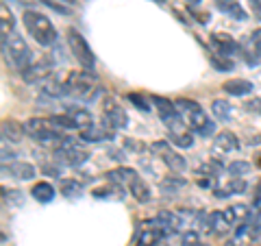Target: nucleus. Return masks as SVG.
Returning <instances> with one entry per match:
<instances>
[{
  "label": "nucleus",
  "instance_id": "412c9836",
  "mask_svg": "<svg viewBox=\"0 0 261 246\" xmlns=\"http://www.w3.org/2000/svg\"><path fill=\"white\" fill-rule=\"evenodd\" d=\"M65 113L72 118V122L76 125V129H87V127H92L94 125V118H92V113H89L87 109H81V107H65Z\"/></svg>",
  "mask_w": 261,
  "mask_h": 246
},
{
  "label": "nucleus",
  "instance_id": "ea45409f",
  "mask_svg": "<svg viewBox=\"0 0 261 246\" xmlns=\"http://www.w3.org/2000/svg\"><path fill=\"white\" fill-rule=\"evenodd\" d=\"M244 109L248 113H261V96H255V98H250V101H246L244 103Z\"/></svg>",
  "mask_w": 261,
  "mask_h": 246
},
{
  "label": "nucleus",
  "instance_id": "9d476101",
  "mask_svg": "<svg viewBox=\"0 0 261 246\" xmlns=\"http://www.w3.org/2000/svg\"><path fill=\"white\" fill-rule=\"evenodd\" d=\"M3 175H9L13 179H20V181H31L33 177L37 175V170L33 163H27V161H11L9 166L3 163Z\"/></svg>",
  "mask_w": 261,
  "mask_h": 246
},
{
  "label": "nucleus",
  "instance_id": "f3484780",
  "mask_svg": "<svg viewBox=\"0 0 261 246\" xmlns=\"http://www.w3.org/2000/svg\"><path fill=\"white\" fill-rule=\"evenodd\" d=\"M216 149L224 151V153H235L240 149V139L233 131H220L216 135Z\"/></svg>",
  "mask_w": 261,
  "mask_h": 246
},
{
  "label": "nucleus",
  "instance_id": "f704fd0d",
  "mask_svg": "<svg viewBox=\"0 0 261 246\" xmlns=\"http://www.w3.org/2000/svg\"><path fill=\"white\" fill-rule=\"evenodd\" d=\"M39 3L46 5V7H50V9L57 11V13H63V15H70L72 13V7L63 5V3H55V0H39Z\"/></svg>",
  "mask_w": 261,
  "mask_h": 246
},
{
  "label": "nucleus",
  "instance_id": "f03ea898",
  "mask_svg": "<svg viewBox=\"0 0 261 246\" xmlns=\"http://www.w3.org/2000/svg\"><path fill=\"white\" fill-rule=\"evenodd\" d=\"M22 20H24V27H27V31L31 33L33 39H35L37 44L53 46L57 42V29L53 27V22L48 20L44 13L29 9V11H24Z\"/></svg>",
  "mask_w": 261,
  "mask_h": 246
},
{
  "label": "nucleus",
  "instance_id": "bb28decb",
  "mask_svg": "<svg viewBox=\"0 0 261 246\" xmlns=\"http://www.w3.org/2000/svg\"><path fill=\"white\" fill-rule=\"evenodd\" d=\"M13 27H15L13 13L7 9V5L3 3V5H0V31H3V37L11 35V33H13Z\"/></svg>",
  "mask_w": 261,
  "mask_h": 246
},
{
  "label": "nucleus",
  "instance_id": "ddd939ff",
  "mask_svg": "<svg viewBox=\"0 0 261 246\" xmlns=\"http://www.w3.org/2000/svg\"><path fill=\"white\" fill-rule=\"evenodd\" d=\"M0 133H3V144L11 142V144H20L24 135H27V131H24V125L15 120H5L3 127H0Z\"/></svg>",
  "mask_w": 261,
  "mask_h": 246
},
{
  "label": "nucleus",
  "instance_id": "603ef678",
  "mask_svg": "<svg viewBox=\"0 0 261 246\" xmlns=\"http://www.w3.org/2000/svg\"><path fill=\"white\" fill-rule=\"evenodd\" d=\"M187 3H190V5H200L202 0H187Z\"/></svg>",
  "mask_w": 261,
  "mask_h": 246
},
{
  "label": "nucleus",
  "instance_id": "20e7f679",
  "mask_svg": "<svg viewBox=\"0 0 261 246\" xmlns=\"http://www.w3.org/2000/svg\"><path fill=\"white\" fill-rule=\"evenodd\" d=\"M55 157L61 163H65V166L76 168V166H83V163L89 159V151L83 149L74 137L65 135L61 142H57V146H55Z\"/></svg>",
  "mask_w": 261,
  "mask_h": 246
},
{
  "label": "nucleus",
  "instance_id": "39448f33",
  "mask_svg": "<svg viewBox=\"0 0 261 246\" xmlns=\"http://www.w3.org/2000/svg\"><path fill=\"white\" fill-rule=\"evenodd\" d=\"M68 46H70V51H72V55H74V59L83 65V70H92L94 72V68H96V55L92 53V48H89V44H87V39L81 35L79 33V29H68Z\"/></svg>",
  "mask_w": 261,
  "mask_h": 246
},
{
  "label": "nucleus",
  "instance_id": "a18cd8bd",
  "mask_svg": "<svg viewBox=\"0 0 261 246\" xmlns=\"http://www.w3.org/2000/svg\"><path fill=\"white\" fill-rule=\"evenodd\" d=\"M248 5H250L252 13L257 15V20H261V0H248Z\"/></svg>",
  "mask_w": 261,
  "mask_h": 246
},
{
  "label": "nucleus",
  "instance_id": "7ed1b4c3",
  "mask_svg": "<svg viewBox=\"0 0 261 246\" xmlns=\"http://www.w3.org/2000/svg\"><path fill=\"white\" fill-rule=\"evenodd\" d=\"M3 53L13 68H18L20 72L24 68H29L33 61V53H31L29 44L24 42V37L18 35V33H11V35L3 37Z\"/></svg>",
  "mask_w": 261,
  "mask_h": 246
},
{
  "label": "nucleus",
  "instance_id": "5701e85b",
  "mask_svg": "<svg viewBox=\"0 0 261 246\" xmlns=\"http://www.w3.org/2000/svg\"><path fill=\"white\" fill-rule=\"evenodd\" d=\"M161 159H163V163L174 172V175H181V172H185L187 170V161H185V157H181L178 153H174V151H166L161 155Z\"/></svg>",
  "mask_w": 261,
  "mask_h": 246
},
{
  "label": "nucleus",
  "instance_id": "72a5a7b5",
  "mask_svg": "<svg viewBox=\"0 0 261 246\" xmlns=\"http://www.w3.org/2000/svg\"><path fill=\"white\" fill-rule=\"evenodd\" d=\"M48 120H50V125H53V127L61 129V131H63V129H65V131H68V129H76V125L72 122V118L68 116V113H63V116H50Z\"/></svg>",
  "mask_w": 261,
  "mask_h": 246
},
{
  "label": "nucleus",
  "instance_id": "6ab92c4d",
  "mask_svg": "<svg viewBox=\"0 0 261 246\" xmlns=\"http://www.w3.org/2000/svg\"><path fill=\"white\" fill-rule=\"evenodd\" d=\"M128 187H130V196H133L137 203H148L150 201V187L140 175H135V179L130 181Z\"/></svg>",
  "mask_w": 261,
  "mask_h": 246
},
{
  "label": "nucleus",
  "instance_id": "e433bc0d",
  "mask_svg": "<svg viewBox=\"0 0 261 246\" xmlns=\"http://www.w3.org/2000/svg\"><path fill=\"white\" fill-rule=\"evenodd\" d=\"M200 244V235L196 231H183L181 235V246H198Z\"/></svg>",
  "mask_w": 261,
  "mask_h": 246
},
{
  "label": "nucleus",
  "instance_id": "c756f323",
  "mask_svg": "<svg viewBox=\"0 0 261 246\" xmlns=\"http://www.w3.org/2000/svg\"><path fill=\"white\" fill-rule=\"evenodd\" d=\"M220 172H222V166H220L218 161H207V163H202V166L196 168V175H198V177H207V179L220 177Z\"/></svg>",
  "mask_w": 261,
  "mask_h": 246
},
{
  "label": "nucleus",
  "instance_id": "7c9ffc66",
  "mask_svg": "<svg viewBox=\"0 0 261 246\" xmlns=\"http://www.w3.org/2000/svg\"><path fill=\"white\" fill-rule=\"evenodd\" d=\"M94 194V199H122V187L120 185H109V187H98V190L92 192Z\"/></svg>",
  "mask_w": 261,
  "mask_h": 246
},
{
  "label": "nucleus",
  "instance_id": "a211bd4d",
  "mask_svg": "<svg viewBox=\"0 0 261 246\" xmlns=\"http://www.w3.org/2000/svg\"><path fill=\"white\" fill-rule=\"evenodd\" d=\"M137 172L130 170V168H118V170H111V172H105V179L113 185H130V181L135 179Z\"/></svg>",
  "mask_w": 261,
  "mask_h": 246
},
{
  "label": "nucleus",
  "instance_id": "473e14b6",
  "mask_svg": "<svg viewBox=\"0 0 261 246\" xmlns=\"http://www.w3.org/2000/svg\"><path fill=\"white\" fill-rule=\"evenodd\" d=\"M211 65H214L218 72H231L233 70L231 57H224V55H211Z\"/></svg>",
  "mask_w": 261,
  "mask_h": 246
},
{
  "label": "nucleus",
  "instance_id": "c9c22d12",
  "mask_svg": "<svg viewBox=\"0 0 261 246\" xmlns=\"http://www.w3.org/2000/svg\"><path fill=\"white\" fill-rule=\"evenodd\" d=\"M126 98H128V101L133 103L140 111H150V105H148V101H146V98H144L142 94H128Z\"/></svg>",
  "mask_w": 261,
  "mask_h": 246
},
{
  "label": "nucleus",
  "instance_id": "393cba45",
  "mask_svg": "<svg viewBox=\"0 0 261 246\" xmlns=\"http://www.w3.org/2000/svg\"><path fill=\"white\" fill-rule=\"evenodd\" d=\"M218 5V9L222 11V13H226L228 18H233V20H238V22H244L248 18L246 15V11L242 9V5H238L235 0H224V3H216Z\"/></svg>",
  "mask_w": 261,
  "mask_h": 246
},
{
  "label": "nucleus",
  "instance_id": "a878e982",
  "mask_svg": "<svg viewBox=\"0 0 261 246\" xmlns=\"http://www.w3.org/2000/svg\"><path fill=\"white\" fill-rule=\"evenodd\" d=\"M242 57H244V61H246L248 65L261 63V55H259V51L255 48V44L250 42V37H246V39L242 42Z\"/></svg>",
  "mask_w": 261,
  "mask_h": 246
},
{
  "label": "nucleus",
  "instance_id": "5fc2aeb1",
  "mask_svg": "<svg viewBox=\"0 0 261 246\" xmlns=\"http://www.w3.org/2000/svg\"><path fill=\"white\" fill-rule=\"evenodd\" d=\"M257 225H261V214H259V216H257Z\"/></svg>",
  "mask_w": 261,
  "mask_h": 246
},
{
  "label": "nucleus",
  "instance_id": "dca6fc26",
  "mask_svg": "<svg viewBox=\"0 0 261 246\" xmlns=\"http://www.w3.org/2000/svg\"><path fill=\"white\" fill-rule=\"evenodd\" d=\"M222 89L228 96H248V94H252L255 85L246 79H231V81H224Z\"/></svg>",
  "mask_w": 261,
  "mask_h": 246
},
{
  "label": "nucleus",
  "instance_id": "c85d7f7f",
  "mask_svg": "<svg viewBox=\"0 0 261 246\" xmlns=\"http://www.w3.org/2000/svg\"><path fill=\"white\" fill-rule=\"evenodd\" d=\"M211 111H214V116H216L218 120L226 122L228 118H231L233 107H231V105H228L226 101H214V103H211Z\"/></svg>",
  "mask_w": 261,
  "mask_h": 246
},
{
  "label": "nucleus",
  "instance_id": "09e8293b",
  "mask_svg": "<svg viewBox=\"0 0 261 246\" xmlns=\"http://www.w3.org/2000/svg\"><path fill=\"white\" fill-rule=\"evenodd\" d=\"M109 155H111V159H118V161H122V159H124V157H122V151H109Z\"/></svg>",
  "mask_w": 261,
  "mask_h": 246
},
{
  "label": "nucleus",
  "instance_id": "8fccbe9b",
  "mask_svg": "<svg viewBox=\"0 0 261 246\" xmlns=\"http://www.w3.org/2000/svg\"><path fill=\"white\" fill-rule=\"evenodd\" d=\"M226 246H242V240H240V237H233V240L228 242Z\"/></svg>",
  "mask_w": 261,
  "mask_h": 246
},
{
  "label": "nucleus",
  "instance_id": "b1692460",
  "mask_svg": "<svg viewBox=\"0 0 261 246\" xmlns=\"http://www.w3.org/2000/svg\"><path fill=\"white\" fill-rule=\"evenodd\" d=\"M224 214H226V218H228V223L231 225H242V223H246V220L250 218V209H248V205L238 203V205H231Z\"/></svg>",
  "mask_w": 261,
  "mask_h": 246
},
{
  "label": "nucleus",
  "instance_id": "de8ad7c7",
  "mask_svg": "<svg viewBox=\"0 0 261 246\" xmlns=\"http://www.w3.org/2000/svg\"><path fill=\"white\" fill-rule=\"evenodd\" d=\"M259 144H261V135H252L248 139V146H259Z\"/></svg>",
  "mask_w": 261,
  "mask_h": 246
},
{
  "label": "nucleus",
  "instance_id": "1a4fd4ad",
  "mask_svg": "<svg viewBox=\"0 0 261 246\" xmlns=\"http://www.w3.org/2000/svg\"><path fill=\"white\" fill-rule=\"evenodd\" d=\"M211 44H214L218 55H224V57L242 55V44H238L231 35H226V33H214V35H211Z\"/></svg>",
  "mask_w": 261,
  "mask_h": 246
},
{
  "label": "nucleus",
  "instance_id": "6e6d98bb",
  "mask_svg": "<svg viewBox=\"0 0 261 246\" xmlns=\"http://www.w3.org/2000/svg\"><path fill=\"white\" fill-rule=\"evenodd\" d=\"M216 3H224V0H216Z\"/></svg>",
  "mask_w": 261,
  "mask_h": 246
},
{
  "label": "nucleus",
  "instance_id": "4be33fe9",
  "mask_svg": "<svg viewBox=\"0 0 261 246\" xmlns=\"http://www.w3.org/2000/svg\"><path fill=\"white\" fill-rule=\"evenodd\" d=\"M185 185H187V181L181 175H170V177H166V179H161L159 181V190L163 194H178Z\"/></svg>",
  "mask_w": 261,
  "mask_h": 246
},
{
  "label": "nucleus",
  "instance_id": "37998d69",
  "mask_svg": "<svg viewBox=\"0 0 261 246\" xmlns=\"http://www.w3.org/2000/svg\"><path fill=\"white\" fill-rule=\"evenodd\" d=\"M150 151L163 155L166 151H170V146H168V142H154V144H150Z\"/></svg>",
  "mask_w": 261,
  "mask_h": 246
},
{
  "label": "nucleus",
  "instance_id": "49530a36",
  "mask_svg": "<svg viewBox=\"0 0 261 246\" xmlns=\"http://www.w3.org/2000/svg\"><path fill=\"white\" fill-rule=\"evenodd\" d=\"M214 127H216V125H214V122L209 120L207 125H205V127H202V129L198 131V133H200V135H211V133H214Z\"/></svg>",
  "mask_w": 261,
  "mask_h": 246
},
{
  "label": "nucleus",
  "instance_id": "79ce46f5",
  "mask_svg": "<svg viewBox=\"0 0 261 246\" xmlns=\"http://www.w3.org/2000/svg\"><path fill=\"white\" fill-rule=\"evenodd\" d=\"M250 42L252 44H255V48H257V51H259V55H261V29H257V31H252L250 33Z\"/></svg>",
  "mask_w": 261,
  "mask_h": 246
},
{
  "label": "nucleus",
  "instance_id": "2eb2a0df",
  "mask_svg": "<svg viewBox=\"0 0 261 246\" xmlns=\"http://www.w3.org/2000/svg\"><path fill=\"white\" fill-rule=\"evenodd\" d=\"M116 135V131H111L107 127H87V129H81V139L83 142H109Z\"/></svg>",
  "mask_w": 261,
  "mask_h": 246
},
{
  "label": "nucleus",
  "instance_id": "4d7b16f0",
  "mask_svg": "<svg viewBox=\"0 0 261 246\" xmlns=\"http://www.w3.org/2000/svg\"><path fill=\"white\" fill-rule=\"evenodd\" d=\"M198 246H207V244H198Z\"/></svg>",
  "mask_w": 261,
  "mask_h": 246
},
{
  "label": "nucleus",
  "instance_id": "58836bf2",
  "mask_svg": "<svg viewBox=\"0 0 261 246\" xmlns=\"http://www.w3.org/2000/svg\"><path fill=\"white\" fill-rule=\"evenodd\" d=\"M226 190L231 192V194H244V190H246V181H242V179H235L233 177V181L226 185Z\"/></svg>",
  "mask_w": 261,
  "mask_h": 246
},
{
  "label": "nucleus",
  "instance_id": "c03bdc74",
  "mask_svg": "<svg viewBox=\"0 0 261 246\" xmlns=\"http://www.w3.org/2000/svg\"><path fill=\"white\" fill-rule=\"evenodd\" d=\"M42 172H44V175H48V177H61V175H59V168H57V166H50V163L42 166Z\"/></svg>",
  "mask_w": 261,
  "mask_h": 246
},
{
  "label": "nucleus",
  "instance_id": "9b49d317",
  "mask_svg": "<svg viewBox=\"0 0 261 246\" xmlns=\"http://www.w3.org/2000/svg\"><path fill=\"white\" fill-rule=\"evenodd\" d=\"M150 103L157 107V111H159V118L166 122V125H172L174 120H178L181 118V113L176 111V105L174 103H170L168 98H163V96H150Z\"/></svg>",
  "mask_w": 261,
  "mask_h": 246
},
{
  "label": "nucleus",
  "instance_id": "cd10ccee",
  "mask_svg": "<svg viewBox=\"0 0 261 246\" xmlns=\"http://www.w3.org/2000/svg\"><path fill=\"white\" fill-rule=\"evenodd\" d=\"M59 192L65 199H76V196H81V183L74 181V179H61Z\"/></svg>",
  "mask_w": 261,
  "mask_h": 246
},
{
  "label": "nucleus",
  "instance_id": "0eeeda50",
  "mask_svg": "<svg viewBox=\"0 0 261 246\" xmlns=\"http://www.w3.org/2000/svg\"><path fill=\"white\" fill-rule=\"evenodd\" d=\"M128 125V116L113 98H105L102 101V127L111 131H122Z\"/></svg>",
  "mask_w": 261,
  "mask_h": 246
},
{
  "label": "nucleus",
  "instance_id": "aec40b11",
  "mask_svg": "<svg viewBox=\"0 0 261 246\" xmlns=\"http://www.w3.org/2000/svg\"><path fill=\"white\" fill-rule=\"evenodd\" d=\"M31 196H33V199H35L37 203H53L55 196H57V192H55V187H53L50 183L39 181V183H35V185L31 187Z\"/></svg>",
  "mask_w": 261,
  "mask_h": 246
},
{
  "label": "nucleus",
  "instance_id": "4468645a",
  "mask_svg": "<svg viewBox=\"0 0 261 246\" xmlns=\"http://www.w3.org/2000/svg\"><path fill=\"white\" fill-rule=\"evenodd\" d=\"M61 96H68V94H65V81H61L59 77L50 75L42 83V98H46V101H53V98H61Z\"/></svg>",
  "mask_w": 261,
  "mask_h": 246
},
{
  "label": "nucleus",
  "instance_id": "3c124183",
  "mask_svg": "<svg viewBox=\"0 0 261 246\" xmlns=\"http://www.w3.org/2000/svg\"><path fill=\"white\" fill-rule=\"evenodd\" d=\"M59 3H63V5H68V7H74V5H76V0H59Z\"/></svg>",
  "mask_w": 261,
  "mask_h": 246
},
{
  "label": "nucleus",
  "instance_id": "2f4dec72",
  "mask_svg": "<svg viewBox=\"0 0 261 246\" xmlns=\"http://www.w3.org/2000/svg\"><path fill=\"white\" fill-rule=\"evenodd\" d=\"M228 175L235 177V179H242L244 175H248V172L252 170V166L248 161H233V163H228Z\"/></svg>",
  "mask_w": 261,
  "mask_h": 246
},
{
  "label": "nucleus",
  "instance_id": "4c0bfd02",
  "mask_svg": "<svg viewBox=\"0 0 261 246\" xmlns=\"http://www.w3.org/2000/svg\"><path fill=\"white\" fill-rule=\"evenodd\" d=\"M3 199H5V203L9 201V205H11V203L20 205V203H22V194H20L18 190H7V187H3Z\"/></svg>",
  "mask_w": 261,
  "mask_h": 246
},
{
  "label": "nucleus",
  "instance_id": "6e6552de",
  "mask_svg": "<svg viewBox=\"0 0 261 246\" xmlns=\"http://www.w3.org/2000/svg\"><path fill=\"white\" fill-rule=\"evenodd\" d=\"M50 61H35V63H31L29 68H24L22 70V79L27 81V83H31V85H37V83H44V81L53 75L50 72Z\"/></svg>",
  "mask_w": 261,
  "mask_h": 246
},
{
  "label": "nucleus",
  "instance_id": "a19ab883",
  "mask_svg": "<svg viewBox=\"0 0 261 246\" xmlns=\"http://www.w3.org/2000/svg\"><path fill=\"white\" fill-rule=\"evenodd\" d=\"M124 149H126V151H133V153H142L146 146L140 144V142H135V139H126V142H124Z\"/></svg>",
  "mask_w": 261,
  "mask_h": 246
},
{
  "label": "nucleus",
  "instance_id": "864d4df0",
  "mask_svg": "<svg viewBox=\"0 0 261 246\" xmlns=\"http://www.w3.org/2000/svg\"><path fill=\"white\" fill-rule=\"evenodd\" d=\"M154 3H157V5H163V3H166V0H154Z\"/></svg>",
  "mask_w": 261,
  "mask_h": 246
},
{
  "label": "nucleus",
  "instance_id": "423d86ee",
  "mask_svg": "<svg viewBox=\"0 0 261 246\" xmlns=\"http://www.w3.org/2000/svg\"><path fill=\"white\" fill-rule=\"evenodd\" d=\"M174 105H176V111L185 118V125L190 129H194L196 133H198V131L209 122V118L205 116V111H202V107L196 101H190V98H178Z\"/></svg>",
  "mask_w": 261,
  "mask_h": 246
},
{
  "label": "nucleus",
  "instance_id": "f8f14e48",
  "mask_svg": "<svg viewBox=\"0 0 261 246\" xmlns=\"http://www.w3.org/2000/svg\"><path fill=\"white\" fill-rule=\"evenodd\" d=\"M205 227H207L209 233L224 235V233H228V229H231L233 225L228 223L224 211H211V214H207V218H205Z\"/></svg>",
  "mask_w": 261,
  "mask_h": 246
},
{
  "label": "nucleus",
  "instance_id": "f257e3e1",
  "mask_svg": "<svg viewBox=\"0 0 261 246\" xmlns=\"http://www.w3.org/2000/svg\"><path fill=\"white\" fill-rule=\"evenodd\" d=\"M102 87H98V79L92 70H79L65 79V94L74 96L83 103H92L98 98Z\"/></svg>",
  "mask_w": 261,
  "mask_h": 246
}]
</instances>
